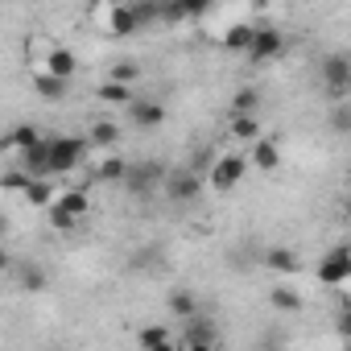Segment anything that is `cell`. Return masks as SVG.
Segmentation results:
<instances>
[{
    "label": "cell",
    "instance_id": "4fadbf2b",
    "mask_svg": "<svg viewBox=\"0 0 351 351\" xmlns=\"http://www.w3.org/2000/svg\"><path fill=\"white\" fill-rule=\"evenodd\" d=\"M87 145L91 149H116L120 145V124L116 120H95L87 128Z\"/></svg>",
    "mask_w": 351,
    "mask_h": 351
},
{
    "label": "cell",
    "instance_id": "44dd1931",
    "mask_svg": "<svg viewBox=\"0 0 351 351\" xmlns=\"http://www.w3.org/2000/svg\"><path fill=\"white\" fill-rule=\"evenodd\" d=\"M108 29L116 34V38H132L141 25H136V17H132V5H116L112 13H108Z\"/></svg>",
    "mask_w": 351,
    "mask_h": 351
},
{
    "label": "cell",
    "instance_id": "e0dca14e",
    "mask_svg": "<svg viewBox=\"0 0 351 351\" xmlns=\"http://www.w3.org/2000/svg\"><path fill=\"white\" fill-rule=\"evenodd\" d=\"M265 265H269L273 273H281V277H293V273L302 269V261H298V252H293V248H281V244L265 252Z\"/></svg>",
    "mask_w": 351,
    "mask_h": 351
},
{
    "label": "cell",
    "instance_id": "ba28073f",
    "mask_svg": "<svg viewBox=\"0 0 351 351\" xmlns=\"http://www.w3.org/2000/svg\"><path fill=\"white\" fill-rule=\"evenodd\" d=\"M161 178H165V169H161V165L141 161V165H128V173H124V182H120V186H124L128 195H136V199H141V195L157 191V186H161Z\"/></svg>",
    "mask_w": 351,
    "mask_h": 351
},
{
    "label": "cell",
    "instance_id": "d6a6232c",
    "mask_svg": "<svg viewBox=\"0 0 351 351\" xmlns=\"http://www.w3.org/2000/svg\"><path fill=\"white\" fill-rule=\"evenodd\" d=\"M112 79H116V83H136V79H141V66H136V62H116V66H112Z\"/></svg>",
    "mask_w": 351,
    "mask_h": 351
},
{
    "label": "cell",
    "instance_id": "484cf974",
    "mask_svg": "<svg viewBox=\"0 0 351 351\" xmlns=\"http://www.w3.org/2000/svg\"><path fill=\"white\" fill-rule=\"evenodd\" d=\"M248 42H252V21H240V25H232V29L223 34V46H228L232 54H244Z\"/></svg>",
    "mask_w": 351,
    "mask_h": 351
},
{
    "label": "cell",
    "instance_id": "4316f807",
    "mask_svg": "<svg viewBox=\"0 0 351 351\" xmlns=\"http://www.w3.org/2000/svg\"><path fill=\"white\" fill-rule=\"evenodd\" d=\"M46 219H50V228H54V232H75V228L83 223V219H75L71 211H62L58 203H50V207H46Z\"/></svg>",
    "mask_w": 351,
    "mask_h": 351
},
{
    "label": "cell",
    "instance_id": "7a4b0ae2",
    "mask_svg": "<svg viewBox=\"0 0 351 351\" xmlns=\"http://www.w3.org/2000/svg\"><path fill=\"white\" fill-rule=\"evenodd\" d=\"M178 343H182L186 351H207V347L219 343V326H215L211 318H203V314H191V318H182Z\"/></svg>",
    "mask_w": 351,
    "mask_h": 351
},
{
    "label": "cell",
    "instance_id": "d590c367",
    "mask_svg": "<svg viewBox=\"0 0 351 351\" xmlns=\"http://www.w3.org/2000/svg\"><path fill=\"white\" fill-rule=\"evenodd\" d=\"M5 236H9V215L0 211V240H5Z\"/></svg>",
    "mask_w": 351,
    "mask_h": 351
},
{
    "label": "cell",
    "instance_id": "52a82bcc",
    "mask_svg": "<svg viewBox=\"0 0 351 351\" xmlns=\"http://www.w3.org/2000/svg\"><path fill=\"white\" fill-rule=\"evenodd\" d=\"M244 54H248L252 62H273V58L285 54V38H281L273 25H256V29H252V42H248Z\"/></svg>",
    "mask_w": 351,
    "mask_h": 351
},
{
    "label": "cell",
    "instance_id": "cb8c5ba5",
    "mask_svg": "<svg viewBox=\"0 0 351 351\" xmlns=\"http://www.w3.org/2000/svg\"><path fill=\"white\" fill-rule=\"evenodd\" d=\"M21 195H25L29 207H42V211L54 203V186H50V178H29V186H25Z\"/></svg>",
    "mask_w": 351,
    "mask_h": 351
},
{
    "label": "cell",
    "instance_id": "9c48e42d",
    "mask_svg": "<svg viewBox=\"0 0 351 351\" xmlns=\"http://www.w3.org/2000/svg\"><path fill=\"white\" fill-rule=\"evenodd\" d=\"M128 120H132V128H157L161 120H165V108L157 104V99H132L128 104Z\"/></svg>",
    "mask_w": 351,
    "mask_h": 351
},
{
    "label": "cell",
    "instance_id": "603a6c76",
    "mask_svg": "<svg viewBox=\"0 0 351 351\" xmlns=\"http://www.w3.org/2000/svg\"><path fill=\"white\" fill-rule=\"evenodd\" d=\"M66 83H71V79H58V75H50V71L34 75V91H38L42 99H66Z\"/></svg>",
    "mask_w": 351,
    "mask_h": 351
},
{
    "label": "cell",
    "instance_id": "f1b7e54d",
    "mask_svg": "<svg viewBox=\"0 0 351 351\" xmlns=\"http://www.w3.org/2000/svg\"><path fill=\"white\" fill-rule=\"evenodd\" d=\"M261 108V91L256 87H240L236 99H232V112H256Z\"/></svg>",
    "mask_w": 351,
    "mask_h": 351
},
{
    "label": "cell",
    "instance_id": "8992f818",
    "mask_svg": "<svg viewBox=\"0 0 351 351\" xmlns=\"http://www.w3.org/2000/svg\"><path fill=\"white\" fill-rule=\"evenodd\" d=\"M318 281L322 285H347L351 281V248L335 244L322 261H318Z\"/></svg>",
    "mask_w": 351,
    "mask_h": 351
},
{
    "label": "cell",
    "instance_id": "ac0fdd59",
    "mask_svg": "<svg viewBox=\"0 0 351 351\" xmlns=\"http://www.w3.org/2000/svg\"><path fill=\"white\" fill-rule=\"evenodd\" d=\"M165 306H169V314L178 318V322H182V318H191V314H199V298H195L191 289H182V285H178V289H169Z\"/></svg>",
    "mask_w": 351,
    "mask_h": 351
},
{
    "label": "cell",
    "instance_id": "5b68a950",
    "mask_svg": "<svg viewBox=\"0 0 351 351\" xmlns=\"http://www.w3.org/2000/svg\"><path fill=\"white\" fill-rule=\"evenodd\" d=\"M322 87L330 91V99H347V91H351V62H347V54H326L322 58Z\"/></svg>",
    "mask_w": 351,
    "mask_h": 351
},
{
    "label": "cell",
    "instance_id": "2e32d148",
    "mask_svg": "<svg viewBox=\"0 0 351 351\" xmlns=\"http://www.w3.org/2000/svg\"><path fill=\"white\" fill-rule=\"evenodd\" d=\"M252 165L256 169H277L281 165V145L269 141V136H256L252 141Z\"/></svg>",
    "mask_w": 351,
    "mask_h": 351
},
{
    "label": "cell",
    "instance_id": "30bf717a",
    "mask_svg": "<svg viewBox=\"0 0 351 351\" xmlns=\"http://www.w3.org/2000/svg\"><path fill=\"white\" fill-rule=\"evenodd\" d=\"M13 273H17V281H21L25 293H42L50 285V273L42 265H34V261H13Z\"/></svg>",
    "mask_w": 351,
    "mask_h": 351
},
{
    "label": "cell",
    "instance_id": "5bb4252c",
    "mask_svg": "<svg viewBox=\"0 0 351 351\" xmlns=\"http://www.w3.org/2000/svg\"><path fill=\"white\" fill-rule=\"evenodd\" d=\"M124 173H128V161L120 153H104L95 161V182H124Z\"/></svg>",
    "mask_w": 351,
    "mask_h": 351
},
{
    "label": "cell",
    "instance_id": "3957f363",
    "mask_svg": "<svg viewBox=\"0 0 351 351\" xmlns=\"http://www.w3.org/2000/svg\"><path fill=\"white\" fill-rule=\"evenodd\" d=\"M161 191H165L169 203H195L203 195V178L195 169H178V173H165L161 178Z\"/></svg>",
    "mask_w": 351,
    "mask_h": 351
},
{
    "label": "cell",
    "instance_id": "4dcf8cb0",
    "mask_svg": "<svg viewBox=\"0 0 351 351\" xmlns=\"http://www.w3.org/2000/svg\"><path fill=\"white\" fill-rule=\"evenodd\" d=\"M330 128H335V132H351V108H347V99H335V112H330Z\"/></svg>",
    "mask_w": 351,
    "mask_h": 351
},
{
    "label": "cell",
    "instance_id": "6da1fadb",
    "mask_svg": "<svg viewBox=\"0 0 351 351\" xmlns=\"http://www.w3.org/2000/svg\"><path fill=\"white\" fill-rule=\"evenodd\" d=\"M50 178H58V173H71L83 157H87V136H50Z\"/></svg>",
    "mask_w": 351,
    "mask_h": 351
},
{
    "label": "cell",
    "instance_id": "277c9868",
    "mask_svg": "<svg viewBox=\"0 0 351 351\" xmlns=\"http://www.w3.org/2000/svg\"><path fill=\"white\" fill-rule=\"evenodd\" d=\"M244 173H248V161L240 153H223L211 161V186L215 191H236L244 182Z\"/></svg>",
    "mask_w": 351,
    "mask_h": 351
},
{
    "label": "cell",
    "instance_id": "1f68e13d",
    "mask_svg": "<svg viewBox=\"0 0 351 351\" xmlns=\"http://www.w3.org/2000/svg\"><path fill=\"white\" fill-rule=\"evenodd\" d=\"M211 5H215V0H178L182 17H207V13H211Z\"/></svg>",
    "mask_w": 351,
    "mask_h": 351
},
{
    "label": "cell",
    "instance_id": "83f0119b",
    "mask_svg": "<svg viewBox=\"0 0 351 351\" xmlns=\"http://www.w3.org/2000/svg\"><path fill=\"white\" fill-rule=\"evenodd\" d=\"M29 178H34V173H29L25 165H21V169H9V173H0V191H25Z\"/></svg>",
    "mask_w": 351,
    "mask_h": 351
},
{
    "label": "cell",
    "instance_id": "7c38bea8",
    "mask_svg": "<svg viewBox=\"0 0 351 351\" xmlns=\"http://www.w3.org/2000/svg\"><path fill=\"white\" fill-rule=\"evenodd\" d=\"M21 165L34 173V178H50V145H46V141H38V145L21 149Z\"/></svg>",
    "mask_w": 351,
    "mask_h": 351
},
{
    "label": "cell",
    "instance_id": "e575fe53",
    "mask_svg": "<svg viewBox=\"0 0 351 351\" xmlns=\"http://www.w3.org/2000/svg\"><path fill=\"white\" fill-rule=\"evenodd\" d=\"M9 269H13V256H9L5 244H0V273H9Z\"/></svg>",
    "mask_w": 351,
    "mask_h": 351
},
{
    "label": "cell",
    "instance_id": "d6986e66",
    "mask_svg": "<svg viewBox=\"0 0 351 351\" xmlns=\"http://www.w3.org/2000/svg\"><path fill=\"white\" fill-rule=\"evenodd\" d=\"M104 104H112V108H128L132 99H136V91H132V83H116V79H108V83H99V91H95Z\"/></svg>",
    "mask_w": 351,
    "mask_h": 351
},
{
    "label": "cell",
    "instance_id": "836d02e7",
    "mask_svg": "<svg viewBox=\"0 0 351 351\" xmlns=\"http://www.w3.org/2000/svg\"><path fill=\"white\" fill-rule=\"evenodd\" d=\"M339 335L351 339V314H347V310H339Z\"/></svg>",
    "mask_w": 351,
    "mask_h": 351
},
{
    "label": "cell",
    "instance_id": "f546056e",
    "mask_svg": "<svg viewBox=\"0 0 351 351\" xmlns=\"http://www.w3.org/2000/svg\"><path fill=\"white\" fill-rule=\"evenodd\" d=\"M38 141H42V136H38V128H34V124H17V128H13V136H9V145H13L17 153H21V149H29V145H38Z\"/></svg>",
    "mask_w": 351,
    "mask_h": 351
},
{
    "label": "cell",
    "instance_id": "8fae6325",
    "mask_svg": "<svg viewBox=\"0 0 351 351\" xmlns=\"http://www.w3.org/2000/svg\"><path fill=\"white\" fill-rule=\"evenodd\" d=\"M54 203H58L62 211H71L75 219H87V211H91V199H87V182H83V186H66L62 195H54Z\"/></svg>",
    "mask_w": 351,
    "mask_h": 351
},
{
    "label": "cell",
    "instance_id": "d4e9b609",
    "mask_svg": "<svg viewBox=\"0 0 351 351\" xmlns=\"http://www.w3.org/2000/svg\"><path fill=\"white\" fill-rule=\"evenodd\" d=\"M136 343H141V347H149V351H153V347L161 351V347H173L178 339H173V330H169V326H141Z\"/></svg>",
    "mask_w": 351,
    "mask_h": 351
},
{
    "label": "cell",
    "instance_id": "7402d4cb",
    "mask_svg": "<svg viewBox=\"0 0 351 351\" xmlns=\"http://www.w3.org/2000/svg\"><path fill=\"white\" fill-rule=\"evenodd\" d=\"M269 306L281 310V314H298V310H302V293H298L293 285H273V289H269Z\"/></svg>",
    "mask_w": 351,
    "mask_h": 351
},
{
    "label": "cell",
    "instance_id": "ffe728a7",
    "mask_svg": "<svg viewBox=\"0 0 351 351\" xmlns=\"http://www.w3.org/2000/svg\"><path fill=\"white\" fill-rule=\"evenodd\" d=\"M232 136L236 141H244V145H252L256 136H261V120H256V112H232Z\"/></svg>",
    "mask_w": 351,
    "mask_h": 351
},
{
    "label": "cell",
    "instance_id": "8d00e7d4",
    "mask_svg": "<svg viewBox=\"0 0 351 351\" xmlns=\"http://www.w3.org/2000/svg\"><path fill=\"white\" fill-rule=\"evenodd\" d=\"M124 5H132V0H124Z\"/></svg>",
    "mask_w": 351,
    "mask_h": 351
},
{
    "label": "cell",
    "instance_id": "9a60e30c",
    "mask_svg": "<svg viewBox=\"0 0 351 351\" xmlns=\"http://www.w3.org/2000/svg\"><path fill=\"white\" fill-rule=\"evenodd\" d=\"M46 71H50V75H58V79H75V71H79V58H75L66 46H54V50L46 54Z\"/></svg>",
    "mask_w": 351,
    "mask_h": 351
}]
</instances>
